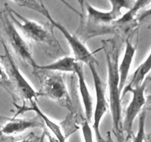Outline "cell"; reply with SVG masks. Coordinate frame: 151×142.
<instances>
[{"mask_svg": "<svg viewBox=\"0 0 151 142\" xmlns=\"http://www.w3.org/2000/svg\"><path fill=\"white\" fill-rule=\"evenodd\" d=\"M107 142H114L112 139V138L111 137V135H108V141Z\"/></svg>", "mask_w": 151, "mask_h": 142, "instance_id": "484cf974", "label": "cell"}, {"mask_svg": "<svg viewBox=\"0 0 151 142\" xmlns=\"http://www.w3.org/2000/svg\"><path fill=\"white\" fill-rule=\"evenodd\" d=\"M150 19H151V8L143 11L142 13L141 14H139V16L137 18V20L139 22L150 20Z\"/></svg>", "mask_w": 151, "mask_h": 142, "instance_id": "44dd1931", "label": "cell"}, {"mask_svg": "<svg viewBox=\"0 0 151 142\" xmlns=\"http://www.w3.org/2000/svg\"><path fill=\"white\" fill-rule=\"evenodd\" d=\"M147 109H149V110H151V106H147ZM145 142H151V132L148 135L145 136Z\"/></svg>", "mask_w": 151, "mask_h": 142, "instance_id": "cb8c5ba5", "label": "cell"}, {"mask_svg": "<svg viewBox=\"0 0 151 142\" xmlns=\"http://www.w3.org/2000/svg\"><path fill=\"white\" fill-rule=\"evenodd\" d=\"M78 62L72 56H64L48 64L37 66L35 68L41 70L54 71L59 72H75Z\"/></svg>", "mask_w": 151, "mask_h": 142, "instance_id": "5bb4252c", "label": "cell"}, {"mask_svg": "<svg viewBox=\"0 0 151 142\" xmlns=\"http://www.w3.org/2000/svg\"><path fill=\"white\" fill-rule=\"evenodd\" d=\"M10 83L8 75L6 72L5 69L2 64L0 62V84H2L4 86H8Z\"/></svg>", "mask_w": 151, "mask_h": 142, "instance_id": "d6986e66", "label": "cell"}, {"mask_svg": "<svg viewBox=\"0 0 151 142\" xmlns=\"http://www.w3.org/2000/svg\"><path fill=\"white\" fill-rule=\"evenodd\" d=\"M91 72L93 80H94V90H95L96 103L94 111L93 112V130L96 136L97 142H105L104 139L101 135L100 131V125L103 116L107 113L109 109V103L106 99V89L103 81L96 69L95 64H91L88 65Z\"/></svg>", "mask_w": 151, "mask_h": 142, "instance_id": "8992f818", "label": "cell"}, {"mask_svg": "<svg viewBox=\"0 0 151 142\" xmlns=\"http://www.w3.org/2000/svg\"><path fill=\"white\" fill-rule=\"evenodd\" d=\"M44 132H45L46 136L48 138L49 142H58V141L57 139L55 138V136L52 135L51 133H50V131H49V130H47V129H46V127L44 129Z\"/></svg>", "mask_w": 151, "mask_h": 142, "instance_id": "7402d4cb", "label": "cell"}, {"mask_svg": "<svg viewBox=\"0 0 151 142\" xmlns=\"http://www.w3.org/2000/svg\"><path fill=\"white\" fill-rule=\"evenodd\" d=\"M0 26L4 31L9 45L18 57L27 64L35 68L37 64L32 56L30 46L19 32L16 25L10 19L8 13L7 14L4 12L0 13Z\"/></svg>", "mask_w": 151, "mask_h": 142, "instance_id": "3957f363", "label": "cell"}, {"mask_svg": "<svg viewBox=\"0 0 151 142\" xmlns=\"http://www.w3.org/2000/svg\"><path fill=\"white\" fill-rule=\"evenodd\" d=\"M150 1H145V0L134 1V4L128 10V11L126 12L124 15H122V16L118 20H116V22H117L119 24H122H122H127L128 22H131L135 18V16H137L138 12L142 8H143V7H145L147 4H150Z\"/></svg>", "mask_w": 151, "mask_h": 142, "instance_id": "2e32d148", "label": "cell"}, {"mask_svg": "<svg viewBox=\"0 0 151 142\" xmlns=\"http://www.w3.org/2000/svg\"><path fill=\"white\" fill-rule=\"evenodd\" d=\"M1 41L4 50V54L1 56L2 62L1 64L8 75L10 83L13 84L16 93L22 99L29 101V102L35 100L38 96V92L35 91V88H33V87L31 85L29 81L21 72L20 70L16 66L9 49L7 48L4 41Z\"/></svg>", "mask_w": 151, "mask_h": 142, "instance_id": "277c9868", "label": "cell"}, {"mask_svg": "<svg viewBox=\"0 0 151 142\" xmlns=\"http://www.w3.org/2000/svg\"><path fill=\"white\" fill-rule=\"evenodd\" d=\"M145 110L142 111L139 116L138 130L136 135H133V142H145Z\"/></svg>", "mask_w": 151, "mask_h": 142, "instance_id": "e0dca14e", "label": "cell"}, {"mask_svg": "<svg viewBox=\"0 0 151 142\" xmlns=\"http://www.w3.org/2000/svg\"><path fill=\"white\" fill-rule=\"evenodd\" d=\"M30 104V109L32 111H34L38 115V116L41 118V119L44 121V124H45V127L49 129V130H50V132L52 133L53 135L57 139L58 141L66 142V135H65L64 133H63V130H62L61 127L59 126V124H58L57 123L50 119L44 112H42V110L40 109L39 106H38V104L35 102V100L32 101Z\"/></svg>", "mask_w": 151, "mask_h": 142, "instance_id": "9a60e30c", "label": "cell"}, {"mask_svg": "<svg viewBox=\"0 0 151 142\" xmlns=\"http://www.w3.org/2000/svg\"><path fill=\"white\" fill-rule=\"evenodd\" d=\"M45 138H46V134L44 130L43 131V133L41 135V139H40L39 142H44L45 141Z\"/></svg>", "mask_w": 151, "mask_h": 142, "instance_id": "d4e9b609", "label": "cell"}, {"mask_svg": "<svg viewBox=\"0 0 151 142\" xmlns=\"http://www.w3.org/2000/svg\"><path fill=\"white\" fill-rule=\"evenodd\" d=\"M81 131H82L84 142H94L92 129L90 126L89 122H88L86 120L83 121L81 124Z\"/></svg>", "mask_w": 151, "mask_h": 142, "instance_id": "ac0fdd59", "label": "cell"}, {"mask_svg": "<svg viewBox=\"0 0 151 142\" xmlns=\"http://www.w3.org/2000/svg\"><path fill=\"white\" fill-rule=\"evenodd\" d=\"M135 53L136 47L133 45L132 43L129 40L127 39L125 42L123 58L118 67L119 77V91H120L121 95L128 80V74H129L130 69L134 61V58L135 56Z\"/></svg>", "mask_w": 151, "mask_h": 142, "instance_id": "7c38bea8", "label": "cell"}, {"mask_svg": "<svg viewBox=\"0 0 151 142\" xmlns=\"http://www.w3.org/2000/svg\"><path fill=\"white\" fill-rule=\"evenodd\" d=\"M111 5V10L103 11L95 8L92 5L86 3V11L90 20L97 24H109L116 21L122 16V9L129 10L134 1L125 0H111L109 1Z\"/></svg>", "mask_w": 151, "mask_h": 142, "instance_id": "9c48e42d", "label": "cell"}, {"mask_svg": "<svg viewBox=\"0 0 151 142\" xmlns=\"http://www.w3.org/2000/svg\"><path fill=\"white\" fill-rule=\"evenodd\" d=\"M38 127L45 128L44 121L39 116L35 118H12L3 125L0 133L4 135H14Z\"/></svg>", "mask_w": 151, "mask_h": 142, "instance_id": "30bf717a", "label": "cell"}, {"mask_svg": "<svg viewBox=\"0 0 151 142\" xmlns=\"http://www.w3.org/2000/svg\"><path fill=\"white\" fill-rule=\"evenodd\" d=\"M41 139V135H38L33 132H31L27 136L23 138L17 142H39Z\"/></svg>", "mask_w": 151, "mask_h": 142, "instance_id": "ffe728a7", "label": "cell"}, {"mask_svg": "<svg viewBox=\"0 0 151 142\" xmlns=\"http://www.w3.org/2000/svg\"><path fill=\"white\" fill-rule=\"evenodd\" d=\"M103 50L108 70V86L109 90V106L113 122V132L118 142L123 141L122 119V96L119 91V48L116 40L103 41Z\"/></svg>", "mask_w": 151, "mask_h": 142, "instance_id": "6da1fadb", "label": "cell"}, {"mask_svg": "<svg viewBox=\"0 0 151 142\" xmlns=\"http://www.w3.org/2000/svg\"><path fill=\"white\" fill-rule=\"evenodd\" d=\"M7 11L14 25L18 26L27 40L47 45L54 44V38L45 27L35 21L26 19L12 9L9 8Z\"/></svg>", "mask_w": 151, "mask_h": 142, "instance_id": "5b68a950", "label": "cell"}, {"mask_svg": "<svg viewBox=\"0 0 151 142\" xmlns=\"http://www.w3.org/2000/svg\"><path fill=\"white\" fill-rule=\"evenodd\" d=\"M75 73L78 76V87H79L80 94L82 98L86 120L88 122H90L93 117V99L86 81L83 64L78 62Z\"/></svg>", "mask_w": 151, "mask_h": 142, "instance_id": "8fae6325", "label": "cell"}, {"mask_svg": "<svg viewBox=\"0 0 151 142\" xmlns=\"http://www.w3.org/2000/svg\"><path fill=\"white\" fill-rule=\"evenodd\" d=\"M21 6H27L29 8H32L33 10H36V11H38L41 14L44 15L46 18H47L50 22V23L52 24V25H53L55 28H58L61 32L63 36L65 37L66 41H67L69 45L70 46L71 49H72V53L74 54L73 57L76 59L77 62L88 65L91 64L97 63L94 55L88 50V47L79 38H77L75 35L71 33L64 26H63L61 24L54 20L42 1H40V2L33 1H22Z\"/></svg>", "mask_w": 151, "mask_h": 142, "instance_id": "7a4b0ae2", "label": "cell"}, {"mask_svg": "<svg viewBox=\"0 0 151 142\" xmlns=\"http://www.w3.org/2000/svg\"><path fill=\"white\" fill-rule=\"evenodd\" d=\"M44 96L58 102L68 109L72 107V101L61 74L48 75L43 81L41 88L38 92V96Z\"/></svg>", "mask_w": 151, "mask_h": 142, "instance_id": "52a82bcc", "label": "cell"}, {"mask_svg": "<svg viewBox=\"0 0 151 142\" xmlns=\"http://www.w3.org/2000/svg\"><path fill=\"white\" fill-rule=\"evenodd\" d=\"M147 81H145L142 84L136 88L131 89L128 93H132V99L127 107L125 117L122 121V132L125 135V142L133 137V124L137 115L142 112L143 106L145 105V92Z\"/></svg>", "mask_w": 151, "mask_h": 142, "instance_id": "ba28073f", "label": "cell"}, {"mask_svg": "<svg viewBox=\"0 0 151 142\" xmlns=\"http://www.w3.org/2000/svg\"><path fill=\"white\" fill-rule=\"evenodd\" d=\"M145 105L147 106H151V94L145 96Z\"/></svg>", "mask_w": 151, "mask_h": 142, "instance_id": "603a6c76", "label": "cell"}, {"mask_svg": "<svg viewBox=\"0 0 151 142\" xmlns=\"http://www.w3.org/2000/svg\"><path fill=\"white\" fill-rule=\"evenodd\" d=\"M151 70V51L146 58L145 60L137 67L135 72L133 73L130 82L124 87L122 92V97L126 95L130 90L136 88L139 86L142 85L145 81V78L147 74Z\"/></svg>", "mask_w": 151, "mask_h": 142, "instance_id": "4fadbf2b", "label": "cell"}]
</instances>
